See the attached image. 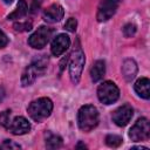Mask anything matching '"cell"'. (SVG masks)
I'll list each match as a JSON object with an SVG mask.
<instances>
[{"mask_svg": "<svg viewBox=\"0 0 150 150\" xmlns=\"http://www.w3.org/2000/svg\"><path fill=\"white\" fill-rule=\"evenodd\" d=\"M77 124L82 131H91L98 124V111L91 104L82 105L77 112Z\"/></svg>", "mask_w": 150, "mask_h": 150, "instance_id": "6da1fadb", "label": "cell"}, {"mask_svg": "<svg viewBox=\"0 0 150 150\" xmlns=\"http://www.w3.org/2000/svg\"><path fill=\"white\" fill-rule=\"evenodd\" d=\"M47 63H48V59L45 55H41L40 57H36L35 60H33V62L22 73V76H21L22 86L23 87L30 86L36 80L38 76L45 73L47 68Z\"/></svg>", "mask_w": 150, "mask_h": 150, "instance_id": "7a4b0ae2", "label": "cell"}, {"mask_svg": "<svg viewBox=\"0 0 150 150\" xmlns=\"http://www.w3.org/2000/svg\"><path fill=\"white\" fill-rule=\"evenodd\" d=\"M53 110V102L48 97H41L29 103L27 111L32 120L35 122H41L47 118Z\"/></svg>", "mask_w": 150, "mask_h": 150, "instance_id": "3957f363", "label": "cell"}, {"mask_svg": "<svg viewBox=\"0 0 150 150\" xmlns=\"http://www.w3.org/2000/svg\"><path fill=\"white\" fill-rule=\"evenodd\" d=\"M84 61L86 59H84V53L82 52V49L80 47L74 49L69 57V76H70L71 82L75 84L79 83L81 79Z\"/></svg>", "mask_w": 150, "mask_h": 150, "instance_id": "277c9868", "label": "cell"}, {"mask_svg": "<svg viewBox=\"0 0 150 150\" xmlns=\"http://www.w3.org/2000/svg\"><path fill=\"white\" fill-rule=\"evenodd\" d=\"M120 96V90L117 86L111 81H104L100 84L97 89V97L104 104H111L117 101Z\"/></svg>", "mask_w": 150, "mask_h": 150, "instance_id": "5b68a950", "label": "cell"}, {"mask_svg": "<svg viewBox=\"0 0 150 150\" xmlns=\"http://www.w3.org/2000/svg\"><path fill=\"white\" fill-rule=\"evenodd\" d=\"M53 33H54L53 28L47 27V26H41L29 36L28 43L30 47H33L35 49H41L48 43Z\"/></svg>", "mask_w": 150, "mask_h": 150, "instance_id": "8992f818", "label": "cell"}, {"mask_svg": "<svg viewBox=\"0 0 150 150\" xmlns=\"http://www.w3.org/2000/svg\"><path fill=\"white\" fill-rule=\"evenodd\" d=\"M129 137L134 142L146 141L150 137V123L148 118L142 117L137 120V122L131 127L129 131Z\"/></svg>", "mask_w": 150, "mask_h": 150, "instance_id": "52a82bcc", "label": "cell"}, {"mask_svg": "<svg viewBox=\"0 0 150 150\" xmlns=\"http://www.w3.org/2000/svg\"><path fill=\"white\" fill-rule=\"evenodd\" d=\"M121 0H101L97 8V20L100 22H104L109 20L117 11Z\"/></svg>", "mask_w": 150, "mask_h": 150, "instance_id": "ba28073f", "label": "cell"}, {"mask_svg": "<svg viewBox=\"0 0 150 150\" xmlns=\"http://www.w3.org/2000/svg\"><path fill=\"white\" fill-rule=\"evenodd\" d=\"M132 114H134L132 108L129 104H123L112 112L111 118H112V121L115 122L116 125L124 127L130 122V120L132 117Z\"/></svg>", "mask_w": 150, "mask_h": 150, "instance_id": "9c48e42d", "label": "cell"}, {"mask_svg": "<svg viewBox=\"0 0 150 150\" xmlns=\"http://www.w3.org/2000/svg\"><path fill=\"white\" fill-rule=\"evenodd\" d=\"M8 129V131H11L13 135H25L27 132H29L30 130V124L29 122L22 117V116H16L13 118V121H11L8 123V125L6 127Z\"/></svg>", "mask_w": 150, "mask_h": 150, "instance_id": "30bf717a", "label": "cell"}, {"mask_svg": "<svg viewBox=\"0 0 150 150\" xmlns=\"http://www.w3.org/2000/svg\"><path fill=\"white\" fill-rule=\"evenodd\" d=\"M70 46V39L67 34H59L54 38L50 47V52L54 56H60L63 54Z\"/></svg>", "mask_w": 150, "mask_h": 150, "instance_id": "8fae6325", "label": "cell"}, {"mask_svg": "<svg viewBox=\"0 0 150 150\" xmlns=\"http://www.w3.org/2000/svg\"><path fill=\"white\" fill-rule=\"evenodd\" d=\"M64 15V11L63 7L59 4H53L50 5L45 12H43V19L46 22L49 23H54V22H59Z\"/></svg>", "mask_w": 150, "mask_h": 150, "instance_id": "7c38bea8", "label": "cell"}, {"mask_svg": "<svg viewBox=\"0 0 150 150\" xmlns=\"http://www.w3.org/2000/svg\"><path fill=\"white\" fill-rule=\"evenodd\" d=\"M134 88H135V91L141 97H143L145 100H149V97H150V81H149V79L141 77L139 80L136 81Z\"/></svg>", "mask_w": 150, "mask_h": 150, "instance_id": "4fadbf2b", "label": "cell"}, {"mask_svg": "<svg viewBox=\"0 0 150 150\" xmlns=\"http://www.w3.org/2000/svg\"><path fill=\"white\" fill-rule=\"evenodd\" d=\"M122 74L127 81H131L137 74V64L134 60L127 59L122 64Z\"/></svg>", "mask_w": 150, "mask_h": 150, "instance_id": "5bb4252c", "label": "cell"}, {"mask_svg": "<svg viewBox=\"0 0 150 150\" xmlns=\"http://www.w3.org/2000/svg\"><path fill=\"white\" fill-rule=\"evenodd\" d=\"M105 74V63L102 60L96 61L90 69V77L94 82H98Z\"/></svg>", "mask_w": 150, "mask_h": 150, "instance_id": "9a60e30c", "label": "cell"}, {"mask_svg": "<svg viewBox=\"0 0 150 150\" xmlns=\"http://www.w3.org/2000/svg\"><path fill=\"white\" fill-rule=\"evenodd\" d=\"M28 12V7H27V4L25 0H19L18 2V6H16V9L11 13L8 15V20H15V19H21L22 16H25Z\"/></svg>", "mask_w": 150, "mask_h": 150, "instance_id": "2e32d148", "label": "cell"}, {"mask_svg": "<svg viewBox=\"0 0 150 150\" xmlns=\"http://www.w3.org/2000/svg\"><path fill=\"white\" fill-rule=\"evenodd\" d=\"M62 145V138L59 135H55L53 132L46 134V146L49 149H57Z\"/></svg>", "mask_w": 150, "mask_h": 150, "instance_id": "e0dca14e", "label": "cell"}, {"mask_svg": "<svg viewBox=\"0 0 150 150\" xmlns=\"http://www.w3.org/2000/svg\"><path fill=\"white\" fill-rule=\"evenodd\" d=\"M122 137L118 135H108L105 137V143L110 148H117L122 144Z\"/></svg>", "mask_w": 150, "mask_h": 150, "instance_id": "ac0fdd59", "label": "cell"}, {"mask_svg": "<svg viewBox=\"0 0 150 150\" xmlns=\"http://www.w3.org/2000/svg\"><path fill=\"white\" fill-rule=\"evenodd\" d=\"M14 29L18 32H27L32 29V22L30 21H19L14 23Z\"/></svg>", "mask_w": 150, "mask_h": 150, "instance_id": "d6986e66", "label": "cell"}, {"mask_svg": "<svg viewBox=\"0 0 150 150\" xmlns=\"http://www.w3.org/2000/svg\"><path fill=\"white\" fill-rule=\"evenodd\" d=\"M135 33H136V26L134 23H127V25H124V27H123V34L127 38L134 36Z\"/></svg>", "mask_w": 150, "mask_h": 150, "instance_id": "ffe728a7", "label": "cell"}, {"mask_svg": "<svg viewBox=\"0 0 150 150\" xmlns=\"http://www.w3.org/2000/svg\"><path fill=\"white\" fill-rule=\"evenodd\" d=\"M1 149H5V150H15V149H20L21 146L18 144V143H14L13 141H9V139H6L1 145H0Z\"/></svg>", "mask_w": 150, "mask_h": 150, "instance_id": "44dd1931", "label": "cell"}, {"mask_svg": "<svg viewBox=\"0 0 150 150\" xmlns=\"http://www.w3.org/2000/svg\"><path fill=\"white\" fill-rule=\"evenodd\" d=\"M9 116H11V110H5L0 112V125L7 127L9 123Z\"/></svg>", "mask_w": 150, "mask_h": 150, "instance_id": "7402d4cb", "label": "cell"}, {"mask_svg": "<svg viewBox=\"0 0 150 150\" xmlns=\"http://www.w3.org/2000/svg\"><path fill=\"white\" fill-rule=\"evenodd\" d=\"M76 27H77V21L74 18H69L67 20V22L64 23V28L67 30H69V32H75L76 30Z\"/></svg>", "mask_w": 150, "mask_h": 150, "instance_id": "603a6c76", "label": "cell"}, {"mask_svg": "<svg viewBox=\"0 0 150 150\" xmlns=\"http://www.w3.org/2000/svg\"><path fill=\"white\" fill-rule=\"evenodd\" d=\"M8 43V38L6 36V34L0 29V48L6 47Z\"/></svg>", "mask_w": 150, "mask_h": 150, "instance_id": "cb8c5ba5", "label": "cell"}, {"mask_svg": "<svg viewBox=\"0 0 150 150\" xmlns=\"http://www.w3.org/2000/svg\"><path fill=\"white\" fill-rule=\"evenodd\" d=\"M41 4H42V0H33V5H32V7H30V12L34 13V12L40 7Z\"/></svg>", "mask_w": 150, "mask_h": 150, "instance_id": "d4e9b609", "label": "cell"}, {"mask_svg": "<svg viewBox=\"0 0 150 150\" xmlns=\"http://www.w3.org/2000/svg\"><path fill=\"white\" fill-rule=\"evenodd\" d=\"M4 1H5V2H7V4H11L13 0H4Z\"/></svg>", "mask_w": 150, "mask_h": 150, "instance_id": "484cf974", "label": "cell"}]
</instances>
